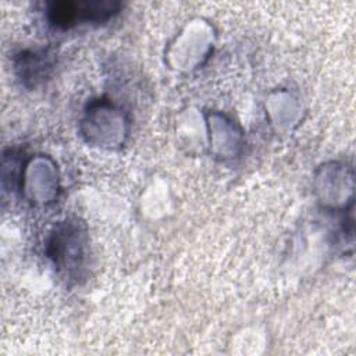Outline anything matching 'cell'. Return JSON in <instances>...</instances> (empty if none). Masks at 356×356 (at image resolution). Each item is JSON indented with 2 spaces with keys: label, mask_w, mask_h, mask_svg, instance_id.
<instances>
[{
  "label": "cell",
  "mask_w": 356,
  "mask_h": 356,
  "mask_svg": "<svg viewBox=\"0 0 356 356\" xmlns=\"http://www.w3.org/2000/svg\"><path fill=\"white\" fill-rule=\"evenodd\" d=\"M114 13L110 3H54L50 8L51 21L56 25L68 28L78 21H102Z\"/></svg>",
  "instance_id": "6da1fadb"
}]
</instances>
